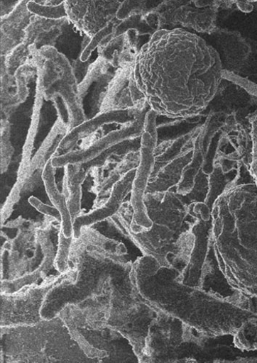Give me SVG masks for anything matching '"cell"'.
<instances>
[{
  "label": "cell",
  "mask_w": 257,
  "mask_h": 363,
  "mask_svg": "<svg viewBox=\"0 0 257 363\" xmlns=\"http://www.w3.org/2000/svg\"><path fill=\"white\" fill-rule=\"evenodd\" d=\"M150 107H136L126 109H111L94 115L91 118L70 130L60 142L55 157L74 150L79 141L111 124L126 125L131 123L138 116L147 113Z\"/></svg>",
  "instance_id": "obj_4"
},
{
  "label": "cell",
  "mask_w": 257,
  "mask_h": 363,
  "mask_svg": "<svg viewBox=\"0 0 257 363\" xmlns=\"http://www.w3.org/2000/svg\"><path fill=\"white\" fill-rule=\"evenodd\" d=\"M78 81L75 72L64 74L43 93L44 99L51 101L59 96L65 106L68 115V125L72 130L87 119L82 106V100L77 92Z\"/></svg>",
  "instance_id": "obj_6"
},
{
  "label": "cell",
  "mask_w": 257,
  "mask_h": 363,
  "mask_svg": "<svg viewBox=\"0 0 257 363\" xmlns=\"http://www.w3.org/2000/svg\"><path fill=\"white\" fill-rule=\"evenodd\" d=\"M157 113L149 110L146 115L141 136L140 162L133 179L131 204L133 211V224L150 229L152 226L148 215L145 198L155 166V149L157 145Z\"/></svg>",
  "instance_id": "obj_2"
},
{
  "label": "cell",
  "mask_w": 257,
  "mask_h": 363,
  "mask_svg": "<svg viewBox=\"0 0 257 363\" xmlns=\"http://www.w3.org/2000/svg\"><path fill=\"white\" fill-rule=\"evenodd\" d=\"M71 244L72 238H66L61 230L59 238L58 252L55 261V268L61 274H64L68 269V258Z\"/></svg>",
  "instance_id": "obj_13"
},
{
  "label": "cell",
  "mask_w": 257,
  "mask_h": 363,
  "mask_svg": "<svg viewBox=\"0 0 257 363\" xmlns=\"http://www.w3.org/2000/svg\"><path fill=\"white\" fill-rule=\"evenodd\" d=\"M27 8L32 14L45 18L60 19L68 17L65 3L57 6H47L29 0Z\"/></svg>",
  "instance_id": "obj_11"
},
{
  "label": "cell",
  "mask_w": 257,
  "mask_h": 363,
  "mask_svg": "<svg viewBox=\"0 0 257 363\" xmlns=\"http://www.w3.org/2000/svg\"><path fill=\"white\" fill-rule=\"evenodd\" d=\"M28 202L32 206L35 207L38 211H40V213L55 220L56 222L61 225V215L60 211L54 206H51L48 205L35 196L29 198Z\"/></svg>",
  "instance_id": "obj_14"
},
{
  "label": "cell",
  "mask_w": 257,
  "mask_h": 363,
  "mask_svg": "<svg viewBox=\"0 0 257 363\" xmlns=\"http://www.w3.org/2000/svg\"><path fill=\"white\" fill-rule=\"evenodd\" d=\"M63 168L62 193L66 196L74 221L81 211L82 185L89 176V170L84 164H67Z\"/></svg>",
  "instance_id": "obj_8"
},
{
  "label": "cell",
  "mask_w": 257,
  "mask_h": 363,
  "mask_svg": "<svg viewBox=\"0 0 257 363\" xmlns=\"http://www.w3.org/2000/svg\"><path fill=\"white\" fill-rule=\"evenodd\" d=\"M217 52L202 38L180 29L159 30L140 49L133 76L151 109L163 114L168 96L189 86L209 99L222 76Z\"/></svg>",
  "instance_id": "obj_1"
},
{
  "label": "cell",
  "mask_w": 257,
  "mask_h": 363,
  "mask_svg": "<svg viewBox=\"0 0 257 363\" xmlns=\"http://www.w3.org/2000/svg\"><path fill=\"white\" fill-rule=\"evenodd\" d=\"M136 171V169H134L125 174L114 185L110 195L101 206L90 211L87 214L76 218L73 225L75 238L80 236L82 228L89 227L109 219L118 213L123 205L124 200L128 193L132 191Z\"/></svg>",
  "instance_id": "obj_5"
},
{
  "label": "cell",
  "mask_w": 257,
  "mask_h": 363,
  "mask_svg": "<svg viewBox=\"0 0 257 363\" xmlns=\"http://www.w3.org/2000/svg\"><path fill=\"white\" fill-rule=\"evenodd\" d=\"M147 113L138 116L133 123L124 125L120 129L113 130L108 134L104 135V130L102 129L91 135L90 137L86 138L84 139V142L80 145V149L72 150L68 153L54 157L51 160L53 167L56 169L64 167L67 164L90 162L118 144L141 138Z\"/></svg>",
  "instance_id": "obj_3"
},
{
  "label": "cell",
  "mask_w": 257,
  "mask_h": 363,
  "mask_svg": "<svg viewBox=\"0 0 257 363\" xmlns=\"http://www.w3.org/2000/svg\"><path fill=\"white\" fill-rule=\"evenodd\" d=\"M14 149L11 143V126L9 119L1 121V172L5 173L11 163Z\"/></svg>",
  "instance_id": "obj_12"
},
{
  "label": "cell",
  "mask_w": 257,
  "mask_h": 363,
  "mask_svg": "<svg viewBox=\"0 0 257 363\" xmlns=\"http://www.w3.org/2000/svg\"><path fill=\"white\" fill-rule=\"evenodd\" d=\"M112 65L102 56H99L97 60L93 64H91L87 72L82 80L78 84L77 92L82 100L87 95L90 86L95 82H100L104 79L114 74L110 72Z\"/></svg>",
  "instance_id": "obj_10"
},
{
  "label": "cell",
  "mask_w": 257,
  "mask_h": 363,
  "mask_svg": "<svg viewBox=\"0 0 257 363\" xmlns=\"http://www.w3.org/2000/svg\"><path fill=\"white\" fill-rule=\"evenodd\" d=\"M29 0H21L18 6L1 18V56H5L25 39L26 29L32 14L27 8Z\"/></svg>",
  "instance_id": "obj_7"
},
{
  "label": "cell",
  "mask_w": 257,
  "mask_h": 363,
  "mask_svg": "<svg viewBox=\"0 0 257 363\" xmlns=\"http://www.w3.org/2000/svg\"><path fill=\"white\" fill-rule=\"evenodd\" d=\"M55 169L51 160L45 165L42 179L45 191L53 205L60 211L62 218L61 230L67 238L74 234V221L68 207L66 196L59 191L55 177Z\"/></svg>",
  "instance_id": "obj_9"
}]
</instances>
